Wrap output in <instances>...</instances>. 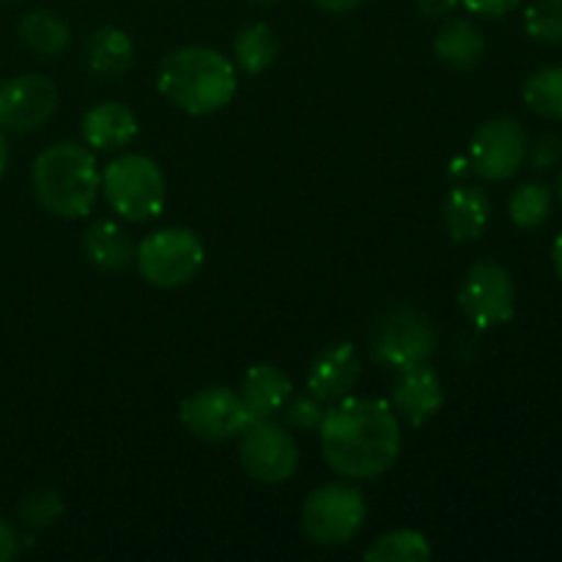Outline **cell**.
<instances>
[{"mask_svg": "<svg viewBox=\"0 0 562 562\" xmlns=\"http://www.w3.org/2000/svg\"><path fill=\"white\" fill-rule=\"evenodd\" d=\"M552 261H554V269H558V274H560V278H562V234L558 236V241H554Z\"/></svg>", "mask_w": 562, "mask_h": 562, "instance_id": "obj_35", "label": "cell"}, {"mask_svg": "<svg viewBox=\"0 0 562 562\" xmlns=\"http://www.w3.org/2000/svg\"><path fill=\"white\" fill-rule=\"evenodd\" d=\"M525 27L536 42H562V0H532L525 11Z\"/></svg>", "mask_w": 562, "mask_h": 562, "instance_id": "obj_27", "label": "cell"}, {"mask_svg": "<svg viewBox=\"0 0 562 562\" xmlns=\"http://www.w3.org/2000/svg\"><path fill=\"white\" fill-rule=\"evenodd\" d=\"M82 53H86L88 69L97 77H104V80H115V77L126 75L135 64V44L126 36V31L113 25L93 31Z\"/></svg>", "mask_w": 562, "mask_h": 562, "instance_id": "obj_18", "label": "cell"}, {"mask_svg": "<svg viewBox=\"0 0 562 562\" xmlns=\"http://www.w3.org/2000/svg\"><path fill=\"white\" fill-rule=\"evenodd\" d=\"M179 420L192 437L206 439V442H225V439L239 437L252 423L239 393L231 387H203L187 395L179 406Z\"/></svg>", "mask_w": 562, "mask_h": 562, "instance_id": "obj_10", "label": "cell"}, {"mask_svg": "<svg viewBox=\"0 0 562 562\" xmlns=\"http://www.w3.org/2000/svg\"><path fill=\"white\" fill-rule=\"evenodd\" d=\"M434 549L423 532L409 530H393L384 532L382 538L373 541L371 549H366V560L371 562H426L431 560Z\"/></svg>", "mask_w": 562, "mask_h": 562, "instance_id": "obj_23", "label": "cell"}, {"mask_svg": "<svg viewBox=\"0 0 562 562\" xmlns=\"http://www.w3.org/2000/svg\"><path fill=\"white\" fill-rule=\"evenodd\" d=\"M445 228L453 241H472L486 231L492 203L481 187H456L445 201Z\"/></svg>", "mask_w": 562, "mask_h": 562, "instance_id": "obj_17", "label": "cell"}, {"mask_svg": "<svg viewBox=\"0 0 562 562\" xmlns=\"http://www.w3.org/2000/svg\"><path fill=\"white\" fill-rule=\"evenodd\" d=\"M36 201L55 217H86L102 192V170L91 148L82 143H53L31 168Z\"/></svg>", "mask_w": 562, "mask_h": 562, "instance_id": "obj_3", "label": "cell"}, {"mask_svg": "<svg viewBox=\"0 0 562 562\" xmlns=\"http://www.w3.org/2000/svg\"><path fill=\"white\" fill-rule=\"evenodd\" d=\"M437 349V333L426 313L395 307L379 322L373 335V360L393 371L420 366Z\"/></svg>", "mask_w": 562, "mask_h": 562, "instance_id": "obj_8", "label": "cell"}, {"mask_svg": "<svg viewBox=\"0 0 562 562\" xmlns=\"http://www.w3.org/2000/svg\"><path fill=\"white\" fill-rule=\"evenodd\" d=\"M445 404L442 379L428 362L398 371L393 384V412L412 428H423Z\"/></svg>", "mask_w": 562, "mask_h": 562, "instance_id": "obj_13", "label": "cell"}, {"mask_svg": "<svg viewBox=\"0 0 562 562\" xmlns=\"http://www.w3.org/2000/svg\"><path fill=\"white\" fill-rule=\"evenodd\" d=\"M461 0H417V5H420V11L426 16H448L453 14L456 9H459Z\"/></svg>", "mask_w": 562, "mask_h": 562, "instance_id": "obj_32", "label": "cell"}, {"mask_svg": "<svg viewBox=\"0 0 562 562\" xmlns=\"http://www.w3.org/2000/svg\"><path fill=\"white\" fill-rule=\"evenodd\" d=\"M327 464L346 481H373L395 464L401 453V423L387 401L340 398L327 409L322 426Z\"/></svg>", "mask_w": 562, "mask_h": 562, "instance_id": "obj_1", "label": "cell"}, {"mask_svg": "<svg viewBox=\"0 0 562 562\" xmlns=\"http://www.w3.org/2000/svg\"><path fill=\"white\" fill-rule=\"evenodd\" d=\"M20 38L33 49V53L44 55V58H55L64 53L71 42L69 25L60 20L58 14L47 9H33L27 11L20 20Z\"/></svg>", "mask_w": 562, "mask_h": 562, "instance_id": "obj_21", "label": "cell"}, {"mask_svg": "<svg viewBox=\"0 0 562 562\" xmlns=\"http://www.w3.org/2000/svg\"><path fill=\"white\" fill-rule=\"evenodd\" d=\"M439 60L456 71H470L481 64L483 49H486V38L483 31L470 20H450L445 22L442 31L437 33L434 42Z\"/></svg>", "mask_w": 562, "mask_h": 562, "instance_id": "obj_19", "label": "cell"}, {"mask_svg": "<svg viewBox=\"0 0 562 562\" xmlns=\"http://www.w3.org/2000/svg\"><path fill=\"white\" fill-rule=\"evenodd\" d=\"M0 3H11V0H0Z\"/></svg>", "mask_w": 562, "mask_h": 562, "instance_id": "obj_38", "label": "cell"}, {"mask_svg": "<svg viewBox=\"0 0 562 562\" xmlns=\"http://www.w3.org/2000/svg\"><path fill=\"white\" fill-rule=\"evenodd\" d=\"M362 376L360 355L351 344H335L318 351L307 371V393L324 404L346 398Z\"/></svg>", "mask_w": 562, "mask_h": 562, "instance_id": "obj_14", "label": "cell"}, {"mask_svg": "<svg viewBox=\"0 0 562 562\" xmlns=\"http://www.w3.org/2000/svg\"><path fill=\"white\" fill-rule=\"evenodd\" d=\"M16 552H20V536L9 521L0 519V562L11 560Z\"/></svg>", "mask_w": 562, "mask_h": 562, "instance_id": "obj_31", "label": "cell"}, {"mask_svg": "<svg viewBox=\"0 0 562 562\" xmlns=\"http://www.w3.org/2000/svg\"><path fill=\"white\" fill-rule=\"evenodd\" d=\"M5 168H9V146H5L3 130H0V179L5 176Z\"/></svg>", "mask_w": 562, "mask_h": 562, "instance_id": "obj_34", "label": "cell"}, {"mask_svg": "<svg viewBox=\"0 0 562 562\" xmlns=\"http://www.w3.org/2000/svg\"><path fill=\"white\" fill-rule=\"evenodd\" d=\"M294 395V384L280 368L261 362L245 373L239 387V398L245 404L250 420H269L285 409L289 398Z\"/></svg>", "mask_w": 562, "mask_h": 562, "instance_id": "obj_15", "label": "cell"}, {"mask_svg": "<svg viewBox=\"0 0 562 562\" xmlns=\"http://www.w3.org/2000/svg\"><path fill=\"white\" fill-rule=\"evenodd\" d=\"M519 3L521 0H461V5L477 16H503L514 11Z\"/></svg>", "mask_w": 562, "mask_h": 562, "instance_id": "obj_30", "label": "cell"}, {"mask_svg": "<svg viewBox=\"0 0 562 562\" xmlns=\"http://www.w3.org/2000/svg\"><path fill=\"white\" fill-rule=\"evenodd\" d=\"M203 261H206L203 241L187 228L154 231L135 250L137 272L154 289L187 285L201 272Z\"/></svg>", "mask_w": 562, "mask_h": 562, "instance_id": "obj_5", "label": "cell"}, {"mask_svg": "<svg viewBox=\"0 0 562 562\" xmlns=\"http://www.w3.org/2000/svg\"><path fill=\"white\" fill-rule=\"evenodd\" d=\"M525 102L543 119L562 121V66H543L525 82Z\"/></svg>", "mask_w": 562, "mask_h": 562, "instance_id": "obj_24", "label": "cell"}, {"mask_svg": "<svg viewBox=\"0 0 562 562\" xmlns=\"http://www.w3.org/2000/svg\"><path fill=\"white\" fill-rule=\"evenodd\" d=\"M366 497L349 483H327L302 505V532L316 547H344L366 525Z\"/></svg>", "mask_w": 562, "mask_h": 562, "instance_id": "obj_6", "label": "cell"}, {"mask_svg": "<svg viewBox=\"0 0 562 562\" xmlns=\"http://www.w3.org/2000/svg\"><path fill=\"white\" fill-rule=\"evenodd\" d=\"M560 198H562V173H560Z\"/></svg>", "mask_w": 562, "mask_h": 562, "instance_id": "obj_37", "label": "cell"}, {"mask_svg": "<svg viewBox=\"0 0 562 562\" xmlns=\"http://www.w3.org/2000/svg\"><path fill=\"white\" fill-rule=\"evenodd\" d=\"M64 516V499L55 488L38 486L27 492L20 503V521L31 530H44L53 527Z\"/></svg>", "mask_w": 562, "mask_h": 562, "instance_id": "obj_26", "label": "cell"}, {"mask_svg": "<svg viewBox=\"0 0 562 562\" xmlns=\"http://www.w3.org/2000/svg\"><path fill=\"white\" fill-rule=\"evenodd\" d=\"M459 305L477 329H492L510 322L516 311V285L505 267L481 261L467 272L459 291Z\"/></svg>", "mask_w": 562, "mask_h": 562, "instance_id": "obj_9", "label": "cell"}, {"mask_svg": "<svg viewBox=\"0 0 562 562\" xmlns=\"http://www.w3.org/2000/svg\"><path fill=\"white\" fill-rule=\"evenodd\" d=\"M82 252L88 261L104 272H121L135 261V247L126 231L110 220H97L82 236Z\"/></svg>", "mask_w": 562, "mask_h": 562, "instance_id": "obj_20", "label": "cell"}, {"mask_svg": "<svg viewBox=\"0 0 562 562\" xmlns=\"http://www.w3.org/2000/svg\"><path fill=\"white\" fill-rule=\"evenodd\" d=\"M508 212L519 228H538V225L547 223L549 212H552V192H549L547 184H538V181L521 184L510 195Z\"/></svg>", "mask_w": 562, "mask_h": 562, "instance_id": "obj_25", "label": "cell"}, {"mask_svg": "<svg viewBox=\"0 0 562 562\" xmlns=\"http://www.w3.org/2000/svg\"><path fill=\"white\" fill-rule=\"evenodd\" d=\"M527 157V135L519 121L492 119L475 132L470 168L486 181H505L519 173Z\"/></svg>", "mask_w": 562, "mask_h": 562, "instance_id": "obj_12", "label": "cell"}, {"mask_svg": "<svg viewBox=\"0 0 562 562\" xmlns=\"http://www.w3.org/2000/svg\"><path fill=\"white\" fill-rule=\"evenodd\" d=\"M102 192L108 206L130 223L159 217L168 198L165 173L146 154H121L102 170Z\"/></svg>", "mask_w": 562, "mask_h": 562, "instance_id": "obj_4", "label": "cell"}, {"mask_svg": "<svg viewBox=\"0 0 562 562\" xmlns=\"http://www.w3.org/2000/svg\"><path fill=\"white\" fill-rule=\"evenodd\" d=\"M313 3L322 11H327V14H349V11H355L362 0H313Z\"/></svg>", "mask_w": 562, "mask_h": 562, "instance_id": "obj_33", "label": "cell"}, {"mask_svg": "<svg viewBox=\"0 0 562 562\" xmlns=\"http://www.w3.org/2000/svg\"><path fill=\"white\" fill-rule=\"evenodd\" d=\"M324 415H327V404L311 393L296 395L294 401L289 398V404H285V420L300 431H318Z\"/></svg>", "mask_w": 562, "mask_h": 562, "instance_id": "obj_28", "label": "cell"}, {"mask_svg": "<svg viewBox=\"0 0 562 562\" xmlns=\"http://www.w3.org/2000/svg\"><path fill=\"white\" fill-rule=\"evenodd\" d=\"M80 135L93 151H119L135 140L137 119L126 104L102 102L93 104L80 121Z\"/></svg>", "mask_w": 562, "mask_h": 562, "instance_id": "obj_16", "label": "cell"}, {"mask_svg": "<svg viewBox=\"0 0 562 562\" xmlns=\"http://www.w3.org/2000/svg\"><path fill=\"white\" fill-rule=\"evenodd\" d=\"M159 93L190 115H212L236 93V66L223 53L201 44L179 47L162 60Z\"/></svg>", "mask_w": 562, "mask_h": 562, "instance_id": "obj_2", "label": "cell"}, {"mask_svg": "<svg viewBox=\"0 0 562 562\" xmlns=\"http://www.w3.org/2000/svg\"><path fill=\"white\" fill-rule=\"evenodd\" d=\"M239 437V464L252 481L263 486H278L294 477L300 467V448H296V439L272 417L252 420Z\"/></svg>", "mask_w": 562, "mask_h": 562, "instance_id": "obj_7", "label": "cell"}, {"mask_svg": "<svg viewBox=\"0 0 562 562\" xmlns=\"http://www.w3.org/2000/svg\"><path fill=\"white\" fill-rule=\"evenodd\" d=\"M560 148L562 146L558 135H543L541 140L536 143V148H532V165H536L538 170L552 168V165L560 159Z\"/></svg>", "mask_w": 562, "mask_h": 562, "instance_id": "obj_29", "label": "cell"}, {"mask_svg": "<svg viewBox=\"0 0 562 562\" xmlns=\"http://www.w3.org/2000/svg\"><path fill=\"white\" fill-rule=\"evenodd\" d=\"M278 36L272 27L263 22L241 27L234 38V66H239L245 75H261L278 58Z\"/></svg>", "mask_w": 562, "mask_h": 562, "instance_id": "obj_22", "label": "cell"}, {"mask_svg": "<svg viewBox=\"0 0 562 562\" xmlns=\"http://www.w3.org/2000/svg\"><path fill=\"white\" fill-rule=\"evenodd\" d=\"M58 110V86L47 75H16L0 82V130H42Z\"/></svg>", "mask_w": 562, "mask_h": 562, "instance_id": "obj_11", "label": "cell"}, {"mask_svg": "<svg viewBox=\"0 0 562 562\" xmlns=\"http://www.w3.org/2000/svg\"><path fill=\"white\" fill-rule=\"evenodd\" d=\"M252 3H261V5H272V3H278V0H252Z\"/></svg>", "mask_w": 562, "mask_h": 562, "instance_id": "obj_36", "label": "cell"}]
</instances>
